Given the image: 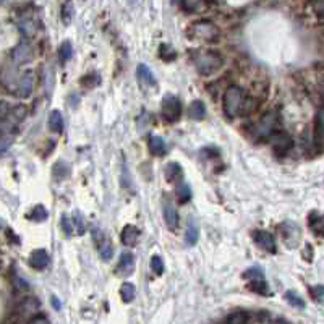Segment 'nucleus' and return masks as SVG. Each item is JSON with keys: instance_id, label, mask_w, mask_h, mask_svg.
I'll use <instances>...</instances> for the list:
<instances>
[{"instance_id": "obj_34", "label": "nucleus", "mask_w": 324, "mask_h": 324, "mask_svg": "<svg viewBox=\"0 0 324 324\" xmlns=\"http://www.w3.org/2000/svg\"><path fill=\"white\" fill-rule=\"evenodd\" d=\"M243 277H246V279H250V281H256V279H264V271L261 267L258 266H254V267H250V269H246Z\"/></svg>"}, {"instance_id": "obj_23", "label": "nucleus", "mask_w": 324, "mask_h": 324, "mask_svg": "<svg viewBox=\"0 0 324 324\" xmlns=\"http://www.w3.org/2000/svg\"><path fill=\"white\" fill-rule=\"evenodd\" d=\"M175 195H177V198H179V201L182 204L188 203L190 199H191V188L188 187V183L185 182V180L177 183L175 185Z\"/></svg>"}, {"instance_id": "obj_41", "label": "nucleus", "mask_w": 324, "mask_h": 324, "mask_svg": "<svg viewBox=\"0 0 324 324\" xmlns=\"http://www.w3.org/2000/svg\"><path fill=\"white\" fill-rule=\"evenodd\" d=\"M185 2V9L188 12H196V10H201V2L203 0H183Z\"/></svg>"}, {"instance_id": "obj_25", "label": "nucleus", "mask_w": 324, "mask_h": 324, "mask_svg": "<svg viewBox=\"0 0 324 324\" xmlns=\"http://www.w3.org/2000/svg\"><path fill=\"white\" fill-rule=\"evenodd\" d=\"M39 302L36 298H25L20 305V311L21 314H36L39 311Z\"/></svg>"}, {"instance_id": "obj_37", "label": "nucleus", "mask_w": 324, "mask_h": 324, "mask_svg": "<svg viewBox=\"0 0 324 324\" xmlns=\"http://www.w3.org/2000/svg\"><path fill=\"white\" fill-rule=\"evenodd\" d=\"M62 229H64L65 235H68V237H70V235L75 232V224H73V219L68 218L67 214L62 215Z\"/></svg>"}, {"instance_id": "obj_12", "label": "nucleus", "mask_w": 324, "mask_h": 324, "mask_svg": "<svg viewBox=\"0 0 324 324\" xmlns=\"http://www.w3.org/2000/svg\"><path fill=\"white\" fill-rule=\"evenodd\" d=\"M28 263H29L31 267L37 269V271H42V269H45V267H47V264H49V254H47V251L42 250V248L34 250L33 253L29 254Z\"/></svg>"}, {"instance_id": "obj_20", "label": "nucleus", "mask_w": 324, "mask_h": 324, "mask_svg": "<svg viewBox=\"0 0 324 324\" xmlns=\"http://www.w3.org/2000/svg\"><path fill=\"white\" fill-rule=\"evenodd\" d=\"M148 149L152 156H164L167 152V144L160 136H151L148 141Z\"/></svg>"}, {"instance_id": "obj_1", "label": "nucleus", "mask_w": 324, "mask_h": 324, "mask_svg": "<svg viewBox=\"0 0 324 324\" xmlns=\"http://www.w3.org/2000/svg\"><path fill=\"white\" fill-rule=\"evenodd\" d=\"M191 62L199 75L209 76L219 72L224 65V59L219 52L212 50H193L191 52Z\"/></svg>"}, {"instance_id": "obj_40", "label": "nucleus", "mask_w": 324, "mask_h": 324, "mask_svg": "<svg viewBox=\"0 0 324 324\" xmlns=\"http://www.w3.org/2000/svg\"><path fill=\"white\" fill-rule=\"evenodd\" d=\"M72 15H73V5L72 4H65L64 10H62V20H64L65 25L72 21Z\"/></svg>"}, {"instance_id": "obj_39", "label": "nucleus", "mask_w": 324, "mask_h": 324, "mask_svg": "<svg viewBox=\"0 0 324 324\" xmlns=\"http://www.w3.org/2000/svg\"><path fill=\"white\" fill-rule=\"evenodd\" d=\"M313 10L316 13V17H318V20L321 23H324V0H314Z\"/></svg>"}, {"instance_id": "obj_35", "label": "nucleus", "mask_w": 324, "mask_h": 324, "mask_svg": "<svg viewBox=\"0 0 324 324\" xmlns=\"http://www.w3.org/2000/svg\"><path fill=\"white\" fill-rule=\"evenodd\" d=\"M73 224H75L76 232H78L80 235H83L84 230H86V224H84V218L78 211H75V214H73Z\"/></svg>"}, {"instance_id": "obj_14", "label": "nucleus", "mask_w": 324, "mask_h": 324, "mask_svg": "<svg viewBox=\"0 0 324 324\" xmlns=\"http://www.w3.org/2000/svg\"><path fill=\"white\" fill-rule=\"evenodd\" d=\"M308 226H310L311 232L318 237H324V214L313 211L308 215Z\"/></svg>"}, {"instance_id": "obj_15", "label": "nucleus", "mask_w": 324, "mask_h": 324, "mask_svg": "<svg viewBox=\"0 0 324 324\" xmlns=\"http://www.w3.org/2000/svg\"><path fill=\"white\" fill-rule=\"evenodd\" d=\"M120 238L125 246H133L138 242V238H140V230H138V227L132 226V224H127V226L122 229Z\"/></svg>"}, {"instance_id": "obj_9", "label": "nucleus", "mask_w": 324, "mask_h": 324, "mask_svg": "<svg viewBox=\"0 0 324 324\" xmlns=\"http://www.w3.org/2000/svg\"><path fill=\"white\" fill-rule=\"evenodd\" d=\"M253 238H254V242H256V245L259 246V248H263L269 253H276V240L271 234L266 232V230H256Z\"/></svg>"}, {"instance_id": "obj_26", "label": "nucleus", "mask_w": 324, "mask_h": 324, "mask_svg": "<svg viewBox=\"0 0 324 324\" xmlns=\"http://www.w3.org/2000/svg\"><path fill=\"white\" fill-rule=\"evenodd\" d=\"M135 295H136V289H135L133 284H130V282L122 284V287H120V297H122L123 302H125V303L133 302Z\"/></svg>"}, {"instance_id": "obj_47", "label": "nucleus", "mask_w": 324, "mask_h": 324, "mask_svg": "<svg viewBox=\"0 0 324 324\" xmlns=\"http://www.w3.org/2000/svg\"><path fill=\"white\" fill-rule=\"evenodd\" d=\"M0 267H2V259H0Z\"/></svg>"}, {"instance_id": "obj_5", "label": "nucleus", "mask_w": 324, "mask_h": 324, "mask_svg": "<svg viewBox=\"0 0 324 324\" xmlns=\"http://www.w3.org/2000/svg\"><path fill=\"white\" fill-rule=\"evenodd\" d=\"M183 107L179 97H175L172 94H167L162 99V107H160V114L167 122H177L182 117Z\"/></svg>"}, {"instance_id": "obj_16", "label": "nucleus", "mask_w": 324, "mask_h": 324, "mask_svg": "<svg viewBox=\"0 0 324 324\" xmlns=\"http://www.w3.org/2000/svg\"><path fill=\"white\" fill-rule=\"evenodd\" d=\"M135 269V258L132 253H123L120 256V263L117 266V273L119 276H130Z\"/></svg>"}, {"instance_id": "obj_18", "label": "nucleus", "mask_w": 324, "mask_h": 324, "mask_svg": "<svg viewBox=\"0 0 324 324\" xmlns=\"http://www.w3.org/2000/svg\"><path fill=\"white\" fill-rule=\"evenodd\" d=\"M33 75L31 73H26L21 76V80L18 81V86H17V92L15 94H18L20 97H28L31 92H33Z\"/></svg>"}, {"instance_id": "obj_21", "label": "nucleus", "mask_w": 324, "mask_h": 324, "mask_svg": "<svg viewBox=\"0 0 324 324\" xmlns=\"http://www.w3.org/2000/svg\"><path fill=\"white\" fill-rule=\"evenodd\" d=\"M187 115L191 119V120H203L204 115H206V107L201 101H193L190 105H188V111H187Z\"/></svg>"}, {"instance_id": "obj_27", "label": "nucleus", "mask_w": 324, "mask_h": 324, "mask_svg": "<svg viewBox=\"0 0 324 324\" xmlns=\"http://www.w3.org/2000/svg\"><path fill=\"white\" fill-rule=\"evenodd\" d=\"M73 56V45L70 41H65V42H62V45L59 47V59L62 64H67L68 60L72 59Z\"/></svg>"}, {"instance_id": "obj_11", "label": "nucleus", "mask_w": 324, "mask_h": 324, "mask_svg": "<svg viewBox=\"0 0 324 324\" xmlns=\"http://www.w3.org/2000/svg\"><path fill=\"white\" fill-rule=\"evenodd\" d=\"M13 62L17 65H21V64H28V62L33 59V49H31V45L26 44V42H21L18 44L17 47L13 49Z\"/></svg>"}, {"instance_id": "obj_33", "label": "nucleus", "mask_w": 324, "mask_h": 324, "mask_svg": "<svg viewBox=\"0 0 324 324\" xmlns=\"http://www.w3.org/2000/svg\"><path fill=\"white\" fill-rule=\"evenodd\" d=\"M20 29H21V33L25 34L26 37H31V36L36 34L37 25H36V23L31 21V20H26V21H21V23H20Z\"/></svg>"}, {"instance_id": "obj_17", "label": "nucleus", "mask_w": 324, "mask_h": 324, "mask_svg": "<svg viewBox=\"0 0 324 324\" xmlns=\"http://www.w3.org/2000/svg\"><path fill=\"white\" fill-rule=\"evenodd\" d=\"M314 143L324 148V107L318 111L314 120Z\"/></svg>"}, {"instance_id": "obj_19", "label": "nucleus", "mask_w": 324, "mask_h": 324, "mask_svg": "<svg viewBox=\"0 0 324 324\" xmlns=\"http://www.w3.org/2000/svg\"><path fill=\"white\" fill-rule=\"evenodd\" d=\"M164 219H166V224L169 229H177L179 226V214H177V209L174 207L172 203H169L167 199L164 201Z\"/></svg>"}, {"instance_id": "obj_3", "label": "nucleus", "mask_w": 324, "mask_h": 324, "mask_svg": "<svg viewBox=\"0 0 324 324\" xmlns=\"http://www.w3.org/2000/svg\"><path fill=\"white\" fill-rule=\"evenodd\" d=\"M246 101L245 91L238 86H230L224 92V114L229 119H235L243 112V105Z\"/></svg>"}, {"instance_id": "obj_30", "label": "nucleus", "mask_w": 324, "mask_h": 324, "mask_svg": "<svg viewBox=\"0 0 324 324\" xmlns=\"http://www.w3.org/2000/svg\"><path fill=\"white\" fill-rule=\"evenodd\" d=\"M248 289L256 292V294H261V295H267L269 294V289H267V284L264 282V279H256V281H251Z\"/></svg>"}, {"instance_id": "obj_31", "label": "nucleus", "mask_w": 324, "mask_h": 324, "mask_svg": "<svg viewBox=\"0 0 324 324\" xmlns=\"http://www.w3.org/2000/svg\"><path fill=\"white\" fill-rule=\"evenodd\" d=\"M285 300L292 305V306H295V308H305V302H303V298L300 297L297 292L294 290H289V292H285Z\"/></svg>"}, {"instance_id": "obj_8", "label": "nucleus", "mask_w": 324, "mask_h": 324, "mask_svg": "<svg viewBox=\"0 0 324 324\" xmlns=\"http://www.w3.org/2000/svg\"><path fill=\"white\" fill-rule=\"evenodd\" d=\"M136 78L140 86L143 89H149V88H156L157 86V81H156V76L151 72V68L144 64H140L136 68Z\"/></svg>"}, {"instance_id": "obj_46", "label": "nucleus", "mask_w": 324, "mask_h": 324, "mask_svg": "<svg viewBox=\"0 0 324 324\" xmlns=\"http://www.w3.org/2000/svg\"><path fill=\"white\" fill-rule=\"evenodd\" d=\"M52 306L56 308V310H62V305H60V302H59L57 297H52Z\"/></svg>"}, {"instance_id": "obj_42", "label": "nucleus", "mask_w": 324, "mask_h": 324, "mask_svg": "<svg viewBox=\"0 0 324 324\" xmlns=\"http://www.w3.org/2000/svg\"><path fill=\"white\" fill-rule=\"evenodd\" d=\"M310 292H311L313 298L318 300V302L324 298V285H314V287L310 289Z\"/></svg>"}, {"instance_id": "obj_13", "label": "nucleus", "mask_w": 324, "mask_h": 324, "mask_svg": "<svg viewBox=\"0 0 324 324\" xmlns=\"http://www.w3.org/2000/svg\"><path fill=\"white\" fill-rule=\"evenodd\" d=\"M166 179L169 183H179L183 180V169L182 166L179 164V162H169V164L166 166Z\"/></svg>"}, {"instance_id": "obj_7", "label": "nucleus", "mask_w": 324, "mask_h": 324, "mask_svg": "<svg viewBox=\"0 0 324 324\" xmlns=\"http://www.w3.org/2000/svg\"><path fill=\"white\" fill-rule=\"evenodd\" d=\"M279 230H281V234L284 237L285 245H289V248H295V246L298 245V242H300V235H302V232H300V227L297 226V224L284 222L282 226L279 227Z\"/></svg>"}, {"instance_id": "obj_28", "label": "nucleus", "mask_w": 324, "mask_h": 324, "mask_svg": "<svg viewBox=\"0 0 324 324\" xmlns=\"http://www.w3.org/2000/svg\"><path fill=\"white\" fill-rule=\"evenodd\" d=\"M70 175V166L65 164L64 160H59L56 166H53V177L57 180H64L65 177Z\"/></svg>"}, {"instance_id": "obj_22", "label": "nucleus", "mask_w": 324, "mask_h": 324, "mask_svg": "<svg viewBox=\"0 0 324 324\" xmlns=\"http://www.w3.org/2000/svg\"><path fill=\"white\" fill-rule=\"evenodd\" d=\"M198 237H199V227H198V222L195 219H190L188 226H187V232H185V242H187L190 246H193L198 242Z\"/></svg>"}, {"instance_id": "obj_45", "label": "nucleus", "mask_w": 324, "mask_h": 324, "mask_svg": "<svg viewBox=\"0 0 324 324\" xmlns=\"http://www.w3.org/2000/svg\"><path fill=\"white\" fill-rule=\"evenodd\" d=\"M31 322H49V318L39 314V316H36V318H31Z\"/></svg>"}, {"instance_id": "obj_38", "label": "nucleus", "mask_w": 324, "mask_h": 324, "mask_svg": "<svg viewBox=\"0 0 324 324\" xmlns=\"http://www.w3.org/2000/svg\"><path fill=\"white\" fill-rule=\"evenodd\" d=\"M151 269H152V273L157 274V276H160L162 273H164V261H162V258L157 256V254L151 258Z\"/></svg>"}, {"instance_id": "obj_32", "label": "nucleus", "mask_w": 324, "mask_h": 324, "mask_svg": "<svg viewBox=\"0 0 324 324\" xmlns=\"http://www.w3.org/2000/svg\"><path fill=\"white\" fill-rule=\"evenodd\" d=\"M28 219L34 221V222H42V221L47 219V211H45L44 206H36L33 209V212L28 214Z\"/></svg>"}, {"instance_id": "obj_6", "label": "nucleus", "mask_w": 324, "mask_h": 324, "mask_svg": "<svg viewBox=\"0 0 324 324\" xmlns=\"http://www.w3.org/2000/svg\"><path fill=\"white\" fill-rule=\"evenodd\" d=\"M92 238H94V243L97 246L99 256H101L104 261H109L114 256V245L111 242V238L105 235V232H102L99 227L92 229Z\"/></svg>"}, {"instance_id": "obj_44", "label": "nucleus", "mask_w": 324, "mask_h": 324, "mask_svg": "<svg viewBox=\"0 0 324 324\" xmlns=\"http://www.w3.org/2000/svg\"><path fill=\"white\" fill-rule=\"evenodd\" d=\"M15 284H17V287H18L20 290H28V289H29L28 282H26V281H23L21 277H18V276H17V279H15Z\"/></svg>"}, {"instance_id": "obj_24", "label": "nucleus", "mask_w": 324, "mask_h": 324, "mask_svg": "<svg viewBox=\"0 0 324 324\" xmlns=\"http://www.w3.org/2000/svg\"><path fill=\"white\" fill-rule=\"evenodd\" d=\"M49 128L53 133L64 132V117H62L60 111H52L49 115Z\"/></svg>"}, {"instance_id": "obj_29", "label": "nucleus", "mask_w": 324, "mask_h": 324, "mask_svg": "<svg viewBox=\"0 0 324 324\" xmlns=\"http://www.w3.org/2000/svg\"><path fill=\"white\" fill-rule=\"evenodd\" d=\"M159 57L164 60V62H172L177 59V52L175 49H172V45L169 44H160L159 47Z\"/></svg>"}, {"instance_id": "obj_10", "label": "nucleus", "mask_w": 324, "mask_h": 324, "mask_svg": "<svg viewBox=\"0 0 324 324\" xmlns=\"http://www.w3.org/2000/svg\"><path fill=\"white\" fill-rule=\"evenodd\" d=\"M292 144H294V141H292V138L287 135V133H277L274 136V152L277 154V156H285L290 149H292Z\"/></svg>"}, {"instance_id": "obj_36", "label": "nucleus", "mask_w": 324, "mask_h": 324, "mask_svg": "<svg viewBox=\"0 0 324 324\" xmlns=\"http://www.w3.org/2000/svg\"><path fill=\"white\" fill-rule=\"evenodd\" d=\"M226 321L229 324H245V322H248V316H246L245 313H242V311H235V313L230 314Z\"/></svg>"}, {"instance_id": "obj_4", "label": "nucleus", "mask_w": 324, "mask_h": 324, "mask_svg": "<svg viewBox=\"0 0 324 324\" xmlns=\"http://www.w3.org/2000/svg\"><path fill=\"white\" fill-rule=\"evenodd\" d=\"M277 128V114L276 112H267L261 117L254 127L251 128V135L254 136V140H267Z\"/></svg>"}, {"instance_id": "obj_43", "label": "nucleus", "mask_w": 324, "mask_h": 324, "mask_svg": "<svg viewBox=\"0 0 324 324\" xmlns=\"http://www.w3.org/2000/svg\"><path fill=\"white\" fill-rule=\"evenodd\" d=\"M10 112V107L7 102H0V120H4Z\"/></svg>"}, {"instance_id": "obj_2", "label": "nucleus", "mask_w": 324, "mask_h": 324, "mask_svg": "<svg viewBox=\"0 0 324 324\" xmlns=\"http://www.w3.org/2000/svg\"><path fill=\"white\" fill-rule=\"evenodd\" d=\"M221 36L219 28L209 20H199L191 23L187 29V37L190 41H199V42H218Z\"/></svg>"}]
</instances>
